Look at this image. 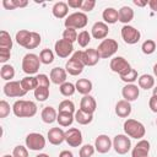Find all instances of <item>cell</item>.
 I'll return each instance as SVG.
<instances>
[{
    "label": "cell",
    "mask_w": 157,
    "mask_h": 157,
    "mask_svg": "<svg viewBox=\"0 0 157 157\" xmlns=\"http://www.w3.org/2000/svg\"><path fill=\"white\" fill-rule=\"evenodd\" d=\"M12 112L18 118H32L37 113V104L32 101L18 99L13 103Z\"/></svg>",
    "instance_id": "cell-1"
},
{
    "label": "cell",
    "mask_w": 157,
    "mask_h": 157,
    "mask_svg": "<svg viewBox=\"0 0 157 157\" xmlns=\"http://www.w3.org/2000/svg\"><path fill=\"white\" fill-rule=\"evenodd\" d=\"M123 128H124L125 135H128L131 139L141 140L146 134V129H145L144 124L135 119H126L124 121Z\"/></svg>",
    "instance_id": "cell-2"
},
{
    "label": "cell",
    "mask_w": 157,
    "mask_h": 157,
    "mask_svg": "<svg viewBox=\"0 0 157 157\" xmlns=\"http://www.w3.org/2000/svg\"><path fill=\"white\" fill-rule=\"evenodd\" d=\"M83 67H85V64L82 61V50L75 52L71 55V58L66 61V65H65L66 72H69L72 76L80 75L83 71Z\"/></svg>",
    "instance_id": "cell-3"
},
{
    "label": "cell",
    "mask_w": 157,
    "mask_h": 157,
    "mask_svg": "<svg viewBox=\"0 0 157 157\" xmlns=\"http://www.w3.org/2000/svg\"><path fill=\"white\" fill-rule=\"evenodd\" d=\"M88 22V18H87V15L85 12H74V13H70L65 21H64V25H65V28H74V29H81V28H85L86 25Z\"/></svg>",
    "instance_id": "cell-4"
},
{
    "label": "cell",
    "mask_w": 157,
    "mask_h": 157,
    "mask_svg": "<svg viewBox=\"0 0 157 157\" xmlns=\"http://www.w3.org/2000/svg\"><path fill=\"white\" fill-rule=\"evenodd\" d=\"M40 64H42L40 63V59H39V56L37 54L28 53L22 59V70L27 75L32 76L33 74H37L38 72Z\"/></svg>",
    "instance_id": "cell-5"
},
{
    "label": "cell",
    "mask_w": 157,
    "mask_h": 157,
    "mask_svg": "<svg viewBox=\"0 0 157 157\" xmlns=\"http://www.w3.org/2000/svg\"><path fill=\"white\" fill-rule=\"evenodd\" d=\"M117 50H118V42L112 38L103 39L97 48V52H98L101 59H108V58L113 56L117 53Z\"/></svg>",
    "instance_id": "cell-6"
},
{
    "label": "cell",
    "mask_w": 157,
    "mask_h": 157,
    "mask_svg": "<svg viewBox=\"0 0 157 157\" xmlns=\"http://www.w3.org/2000/svg\"><path fill=\"white\" fill-rule=\"evenodd\" d=\"M26 147L32 151H40L45 147V137L39 132H31L26 136Z\"/></svg>",
    "instance_id": "cell-7"
},
{
    "label": "cell",
    "mask_w": 157,
    "mask_h": 157,
    "mask_svg": "<svg viewBox=\"0 0 157 157\" xmlns=\"http://www.w3.org/2000/svg\"><path fill=\"white\" fill-rule=\"evenodd\" d=\"M113 147L118 155H125L131 148L130 137L125 134H119L113 139Z\"/></svg>",
    "instance_id": "cell-8"
},
{
    "label": "cell",
    "mask_w": 157,
    "mask_h": 157,
    "mask_svg": "<svg viewBox=\"0 0 157 157\" xmlns=\"http://www.w3.org/2000/svg\"><path fill=\"white\" fill-rule=\"evenodd\" d=\"M109 66H110V70L113 72L119 74V76H123V75L128 74L132 69L130 66V64L128 63V60L125 58H123V56H115V58H113L110 60Z\"/></svg>",
    "instance_id": "cell-9"
},
{
    "label": "cell",
    "mask_w": 157,
    "mask_h": 157,
    "mask_svg": "<svg viewBox=\"0 0 157 157\" xmlns=\"http://www.w3.org/2000/svg\"><path fill=\"white\" fill-rule=\"evenodd\" d=\"M121 38L128 44H136L141 38V33L135 27L130 25H124L121 27Z\"/></svg>",
    "instance_id": "cell-10"
},
{
    "label": "cell",
    "mask_w": 157,
    "mask_h": 157,
    "mask_svg": "<svg viewBox=\"0 0 157 157\" xmlns=\"http://www.w3.org/2000/svg\"><path fill=\"white\" fill-rule=\"evenodd\" d=\"M4 93L7 97H23L27 92L23 90L21 81H9L4 85Z\"/></svg>",
    "instance_id": "cell-11"
},
{
    "label": "cell",
    "mask_w": 157,
    "mask_h": 157,
    "mask_svg": "<svg viewBox=\"0 0 157 157\" xmlns=\"http://www.w3.org/2000/svg\"><path fill=\"white\" fill-rule=\"evenodd\" d=\"M54 50L59 58H69V55H71L74 52V44L64 38H61L55 42Z\"/></svg>",
    "instance_id": "cell-12"
},
{
    "label": "cell",
    "mask_w": 157,
    "mask_h": 157,
    "mask_svg": "<svg viewBox=\"0 0 157 157\" xmlns=\"http://www.w3.org/2000/svg\"><path fill=\"white\" fill-rule=\"evenodd\" d=\"M65 141L71 147H78L82 144V132L77 128H70L65 131Z\"/></svg>",
    "instance_id": "cell-13"
},
{
    "label": "cell",
    "mask_w": 157,
    "mask_h": 157,
    "mask_svg": "<svg viewBox=\"0 0 157 157\" xmlns=\"http://www.w3.org/2000/svg\"><path fill=\"white\" fill-rule=\"evenodd\" d=\"M113 147V141L110 140V137L108 135H98L96 137L94 141V148L98 153H107L110 151V148Z\"/></svg>",
    "instance_id": "cell-14"
},
{
    "label": "cell",
    "mask_w": 157,
    "mask_h": 157,
    "mask_svg": "<svg viewBox=\"0 0 157 157\" xmlns=\"http://www.w3.org/2000/svg\"><path fill=\"white\" fill-rule=\"evenodd\" d=\"M99 59L101 56L96 48H88L82 52V61L85 66H94Z\"/></svg>",
    "instance_id": "cell-15"
},
{
    "label": "cell",
    "mask_w": 157,
    "mask_h": 157,
    "mask_svg": "<svg viewBox=\"0 0 157 157\" xmlns=\"http://www.w3.org/2000/svg\"><path fill=\"white\" fill-rule=\"evenodd\" d=\"M109 33V28H108V25L99 21V22H96L92 28H91V34L94 39H105Z\"/></svg>",
    "instance_id": "cell-16"
},
{
    "label": "cell",
    "mask_w": 157,
    "mask_h": 157,
    "mask_svg": "<svg viewBox=\"0 0 157 157\" xmlns=\"http://www.w3.org/2000/svg\"><path fill=\"white\" fill-rule=\"evenodd\" d=\"M121 94L125 101L134 102L137 99V97L140 94V88L134 83H126L121 90Z\"/></svg>",
    "instance_id": "cell-17"
},
{
    "label": "cell",
    "mask_w": 157,
    "mask_h": 157,
    "mask_svg": "<svg viewBox=\"0 0 157 157\" xmlns=\"http://www.w3.org/2000/svg\"><path fill=\"white\" fill-rule=\"evenodd\" d=\"M49 142L52 145H60L65 141V131L61 129V128H52L49 131H48V135H47Z\"/></svg>",
    "instance_id": "cell-18"
},
{
    "label": "cell",
    "mask_w": 157,
    "mask_h": 157,
    "mask_svg": "<svg viewBox=\"0 0 157 157\" xmlns=\"http://www.w3.org/2000/svg\"><path fill=\"white\" fill-rule=\"evenodd\" d=\"M150 142L145 139H141L131 151V157H148Z\"/></svg>",
    "instance_id": "cell-19"
},
{
    "label": "cell",
    "mask_w": 157,
    "mask_h": 157,
    "mask_svg": "<svg viewBox=\"0 0 157 157\" xmlns=\"http://www.w3.org/2000/svg\"><path fill=\"white\" fill-rule=\"evenodd\" d=\"M96 108H97V103H96L94 97H92L91 94H86L81 98V102H80V109L81 110L90 113V114H93Z\"/></svg>",
    "instance_id": "cell-20"
},
{
    "label": "cell",
    "mask_w": 157,
    "mask_h": 157,
    "mask_svg": "<svg viewBox=\"0 0 157 157\" xmlns=\"http://www.w3.org/2000/svg\"><path fill=\"white\" fill-rule=\"evenodd\" d=\"M49 77H50V81H52L53 83L60 86V85H63L64 82H66L67 72H66V70L63 69V67H54V69H52Z\"/></svg>",
    "instance_id": "cell-21"
},
{
    "label": "cell",
    "mask_w": 157,
    "mask_h": 157,
    "mask_svg": "<svg viewBox=\"0 0 157 157\" xmlns=\"http://www.w3.org/2000/svg\"><path fill=\"white\" fill-rule=\"evenodd\" d=\"M115 114L120 118H128L131 114V104L125 99L118 101L115 104Z\"/></svg>",
    "instance_id": "cell-22"
},
{
    "label": "cell",
    "mask_w": 157,
    "mask_h": 157,
    "mask_svg": "<svg viewBox=\"0 0 157 157\" xmlns=\"http://www.w3.org/2000/svg\"><path fill=\"white\" fill-rule=\"evenodd\" d=\"M52 12H53L54 17H56V18H65V17H67V13H69L67 2H64V1L55 2L53 9H52Z\"/></svg>",
    "instance_id": "cell-23"
},
{
    "label": "cell",
    "mask_w": 157,
    "mask_h": 157,
    "mask_svg": "<svg viewBox=\"0 0 157 157\" xmlns=\"http://www.w3.org/2000/svg\"><path fill=\"white\" fill-rule=\"evenodd\" d=\"M40 118L45 123V124H52L58 118V112L55 110V108L48 105V107H44L42 113H40Z\"/></svg>",
    "instance_id": "cell-24"
},
{
    "label": "cell",
    "mask_w": 157,
    "mask_h": 157,
    "mask_svg": "<svg viewBox=\"0 0 157 157\" xmlns=\"http://www.w3.org/2000/svg\"><path fill=\"white\" fill-rule=\"evenodd\" d=\"M75 87H76V91L83 96L86 94H90V92L92 91V82L88 80V78H78L75 83Z\"/></svg>",
    "instance_id": "cell-25"
},
{
    "label": "cell",
    "mask_w": 157,
    "mask_h": 157,
    "mask_svg": "<svg viewBox=\"0 0 157 157\" xmlns=\"http://www.w3.org/2000/svg\"><path fill=\"white\" fill-rule=\"evenodd\" d=\"M102 17H103V20H104V23H108V25H113V23H115L117 21H119L118 10H115L114 7H107V9L103 11Z\"/></svg>",
    "instance_id": "cell-26"
},
{
    "label": "cell",
    "mask_w": 157,
    "mask_h": 157,
    "mask_svg": "<svg viewBox=\"0 0 157 157\" xmlns=\"http://www.w3.org/2000/svg\"><path fill=\"white\" fill-rule=\"evenodd\" d=\"M119 13V21L121 23L128 25L132 18H134V10L130 6H123L120 7V10L118 11Z\"/></svg>",
    "instance_id": "cell-27"
},
{
    "label": "cell",
    "mask_w": 157,
    "mask_h": 157,
    "mask_svg": "<svg viewBox=\"0 0 157 157\" xmlns=\"http://www.w3.org/2000/svg\"><path fill=\"white\" fill-rule=\"evenodd\" d=\"M75 120V114L72 113H66V112H59L56 121L59 123L60 126H70Z\"/></svg>",
    "instance_id": "cell-28"
},
{
    "label": "cell",
    "mask_w": 157,
    "mask_h": 157,
    "mask_svg": "<svg viewBox=\"0 0 157 157\" xmlns=\"http://www.w3.org/2000/svg\"><path fill=\"white\" fill-rule=\"evenodd\" d=\"M137 82H139V87L144 88V90H150L155 86V78L152 75H148V74L141 75L137 78Z\"/></svg>",
    "instance_id": "cell-29"
},
{
    "label": "cell",
    "mask_w": 157,
    "mask_h": 157,
    "mask_svg": "<svg viewBox=\"0 0 157 157\" xmlns=\"http://www.w3.org/2000/svg\"><path fill=\"white\" fill-rule=\"evenodd\" d=\"M75 120L80 125H87L93 120V114H90V113H86V112L78 109L75 112Z\"/></svg>",
    "instance_id": "cell-30"
},
{
    "label": "cell",
    "mask_w": 157,
    "mask_h": 157,
    "mask_svg": "<svg viewBox=\"0 0 157 157\" xmlns=\"http://www.w3.org/2000/svg\"><path fill=\"white\" fill-rule=\"evenodd\" d=\"M21 85H22L23 90L26 92H28V91L36 90L38 87V81H37V77H34V76H26L21 80Z\"/></svg>",
    "instance_id": "cell-31"
},
{
    "label": "cell",
    "mask_w": 157,
    "mask_h": 157,
    "mask_svg": "<svg viewBox=\"0 0 157 157\" xmlns=\"http://www.w3.org/2000/svg\"><path fill=\"white\" fill-rule=\"evenodd\" d=\"M0 75H1V78L5 80V81H11L15 76V69L12 65H9V64H4L1 66V70H0Z\"/></svg>",
    "instance_id": "cell-32"
},
{
    "label": "cell",
    "mask_w": 157,
    "mask_h": 157,
    "mask_svg": "<svg viewBox=\"0 0 157 157\" xmlns=\"http://www.w3.org/2000/svg\"><path fill=\"white\" fill-rule=\"evenodd\" d=\"M0 48L1 49H10L12 48V39L6 31H0Z\"/></svg>",
    "instance_id": "cell-33"
},
{
    "label": "cell",
    "mask_w": 157,
    "mask_h": 157,
    "mask_svg": "<svg viewBox=\"0 0 157 157\" xmlns=\"http://www.w3.org/2000/svg\"><path fill=\"white\" fill-rule=\"evenodd\" d=\"M29 36H31V32L29 31H27V29H20L17 33H16V42H17V44L18 45H21V47H26V44H27V42H28V39H29Z\"/></svg>",
    "instance_id": "cell-34"
},
{
    "label": "cell",
    "mask_w": 157,
    "mask_h": 157,
    "mask_svg": "<svg viewBox=\"0 0 157 157\" xmlns=\"http://www.w3.org/2000/svg\"><path fill=\"white\" fill-rule=\"evenodd\" d=\"M49 97V87H42V86H38L36 90H34V98L39 102H44L47 101Z\"/></svg>",
    "instance_id": "cell-35"
},
{
    "label": "cell",
    "mask_w": 157,
    "mask_h": 157,
    "mask_svg": "<svg viewBox=\"0 0 157 157\" xmlns=\"http://www.w3.org/2000/svg\"><path fill=\"white\" fill-rule=\"evenodd\" d=\"M40 34L37 33V32H31V36H29V39L26 44V49H34L37 48L39 44H40Z\"/></svg>",
    "instance_id": "cell-36"
},
{
    "label": "cell",
    "mask_w": 157,
    "mask_h": 157,
    "mask_svg": "<svg viewBox=\"0 0 157 157\" xmlns=\"http://www.w3.org/2000/svg\"><path fill=\"white\" fill-rule=\"evenodd\" d=\"M59 91H60V93H61L63 96H65V97H70V96H72V94L75 93L76 87H75L74 83L66 81V82H64L63 85H60Z\"/></svg>",
    "instance_id": "cell-37"
},
{
    "label": "cell",
    "mask_w": 157,
    "mask_h": 157,
    "mask_svg": "<svg viewBox=\"0 0 157 157\" xmlns=\"http://www.w3.org/2000/svg\"><path fill=\"white\" fill-rule=\"evenodd\" d=\"M39 59H40V63L42 64H45V65H49L54 61V53L50 50V49H43L39 54Z\"/></svg>",
    "instance_id": "cell-38"
},
{
    "label": "cell",
    "mask_w": 157,
    "mask_h": 157,
    "mask_svg": "<svg viewBox=\"0 0 157 157\" xmlns=\"http://www.w3.org/2000/svg\"><path fill=\"white\" fill-rule=\"evenodd\" d=\"M59 112H66V113H72L75 114V104L70 99H64L59 103Z\"/></svg>",
    "instance_id": "cell-39"
},
{
    "label": "cell",
    "mask_w": 157,
    "mask_h": 157,
    "mask_svg": "<svg viewBox=\"0 0 157 157\" xmlns=\"http://www.w3.org/2000/svg\"><path fill=\"white\" fill-rule=\"evenodd\" d=\"M141 50H142V53L146 54V55H150V54L155 53V50H156V42L152 40V39L145 40V42L142 43V45H141Z\"/></svg>",
    "instance_id": "cell-40"
},
{
    "label": "cell",
    "mask_w": 157,
    "mask_h": 157,
    "mask_svg": "<svg viewBox=\"0 0 157 157\" xmlns=\"http://www.w3.org/2000/svg\"><path fill=\"white\" fill-rule=\"evenodd\" d=\"M91 42V34L87 32V31H81L77 36V43L80 47L85 48L88 45V43Z\"/></svg>",
    "instance_id": "cell-41"
},
{
    "label": "cell",
    "mask_w": 157,
    "mask_h": 157,
    "mask_svg": "<svg viewBox=\"0 0 157 157\" xmlns=\"http://www.w3.org/2000/svg\"><path fill=\"white\" fill-rule=\"evenodd\" d=\"M77 36L78 34H77L76 29H74V28H65L64 32H63V38L69 40V42H71V43L77 40Z\"/></svg>",
    "instance_id": "cell-42"
},
{
    "label": "cell",
    "mask_w": 157,
    "mask_h": 157,
    "mask_svg": "<svg viewBox=\"0 0 157 157\" xmlns=\"http://www.w3.org/2000/svg\"><path fill=\"white\" fill-rule=\"evenodd\" d=\"M94 151H96L94 146L87 144V145H83V146L80 148L78 155H80V157H92L93 153H94Z\"/></svg>",
    "instance_id": "cell-43"
},
{
    "label": "cell",
    "mask_w": 157,
    "mask_h": 157,
    "mask_svg": "<svg viewBox=\"0 0 157 157\" xmlns=\"http://www.w3.org/2000/svg\"><path fill=\"white\" fill-rule=\"evenodd\" d=\"M120 80L124 81V82H126V83H132L135 80H137V71L135 69H131L128 74L120 76Z\"/></svg>",
    "instance_id": "cell-44"
},
{
    "label": "cell",
    "mask_w": 157,
    "mask_h": 157,
    "mask_svg": "<svg viewBox=\"0 0 157 157\" xmlns=\"http://www.w3.org/2000/svg\"><path fill=\"white\" fill-rule=\"evenodd\" d=\"M12 156L13 157H28V150L27 147L22 145H17L12 151Z\"/></svg>",
    "instance_id": "cell-45"
},
{
    "label": "cell",
    "mask_w": 157,
    "mask_h": 157,
    "mask_svg": "<svg viewBox=\"0 0 157 157\" xmlns=\"http://www.w3.org/2000/svg\"><path fill=\"white\" fill-rule=\"evenodd\" d=\"M9 114H10V104L5 99H1L0 101V118H6Z\"/></svg>",
    "instance_id": "cell-46"
},
{
    "label": "cell",
    "mask_w": 157,
    "mask_h": 157,
    "mask_svg": "<svg viewBox=\"0 0 157 157\" xmlns=\"http://www.w3.org/2000/svg\"><path fill=\"white\" fill-rule=\"evenodd\" d=\"M36 77L38 81V86H42V87H49L50 86V78L45 74H38Z\"/></svg>",
    "instance_id": "cell-47"
},
{
    "label": "cell",
    "mask_w": 157,
    "mask_h": 157,
    "mask_svg": "<svg viewBox=\"0 0 157 157\" xmlns=\"http://www.w3.org/2000/svg\"><path fill=\"white\" fill-rule=\"evenodd\" d=\"M94 6H96V1L94 0H83L81 10L83 12H90V11H92L94 9Z\"/></svg>",
    "instance_id": "cell-48"
},
{
    "label": "cell",
    "mask_w": 157,
    "mask_h": 157,
    "mask_svg": "<svg viewBox=\"0 0 157 157\" xmlns=\"http://www.w3.org/2000/svg\"><path fill=\"white\" fill-rule=\"evenodd\" d=\"M11 56V50L10 49H1L0 48V61L4 64L6 63Z\"/></svg>",
    "instance_id": "cell-49"
},
{
    "label": "cell",
    "mask_w": 157,
    "mask_h": 157,
    "mask_svg": "<svg viewBox=\"0 0 157 157\" xmlns=\"http://www.w3.org/2000/svg\"><path fill=\"white\" fill-rule=\"evenodd\" d=\"M148 107L153 113H157V96L152 94V97L148 101Z\"/></svg>",
    "instance_id": "cell-50"
},
{
    "label": "cell",
    "mask_w": 157,
    "mask_h": 157,
    "mask_svg": "<svg viewBox=\"0 0 157 157\" xmlns=\"http://www.w3.org/2000/svg\"><path fill=\"white\" fill-rule=\"evenodd\" d=\"M83 0H69L67 1V6L72 7V9H81Z\"/></svg>",
    "instance_id": "cell-51"
},
{
    "label": "cell",
    "mask_w": 157,
    "mask_h": 157,
    "mask_svg": "<svg viewBox=\"0 0 157 157\" xmlns=\"http://www.w3.org/2000/svg\"><path fill=\"white\" fill-rule=\"evenodd\" d=\"M2 6L6 10H15L16 9V5H15L13 0H2Z\"/></svg>",
    "instance_id": "cell-52"
},
{
    "label": "cell",
    "mask_w": 157,
    "mask_h": 157,
    "mask_svg": "<svg viewBox=\"0 0 157 157\" xmlns=\"http://www.w3.org/2000/svg\"><path fill=\"white\" fill-rule=\"evenodd\" d=\"M59 157H74V155H72L71 151H69V150H64V151H61V152L59 153Z\"/></svg>",
    "instance_id": "cell-53"
},
{
    "label": "cell",
    "mask_w": 157,
    "mask_h": 157,
    "mask_svg": "<svg viewBox=\"0 0 157 157\" xmlns=\"http://www.w3.org/2000/svg\"><path fill=\"white\" fill-rule=\"evenodd\" d=\"M134 2V5H136V6H140V7H144V6H146V5H148V1H141V0H134L132 1Z\"/></svg>",
    "instance_id": "cell-54"
},
{
    "label": "cell",
    "mask_w": 157,
    "mask_h": 157,
    "mask_svg": "<svg viewBox=\"0 0 157 157\" xmlns=\"http://www.w3.org/2000/svg\"><path fill=\"white\" fill-rule=\"evenodd\" d=\"M148 6H150L151 10H153V11L157 12V0H150L148 1Z\"/></svg>",
    "instance_id": "cell-55"
},
{
    "label": "cell",
    "mask_w": 157,
    "mask_h": 157,
    "mask_svg": "<svg viewBox=\"0 0 157 157\" xmlns=\"http://www.w3.org/2000/svg\"><path fill=\"white\" fill-rule=\"evenodd\" d=\"M153 75L157 77V63L153 65Z\"/></svg>",
    "instance_id": "cell-56"
},
{
    "label": "cell",
    "mask_w": 157,
    "mask_h": 157,
    "mask_svg": "<svg viewBox=\"0 0 157 157\" xmlns=\"http://www.w3.org/2000/svg\"><path fill=\"white\" fill-rule=\"evenodd\" d=\"M36 157H49L47 153H39L38 156H36Z\"/></svg>",
    "instance_id": "cell-57"
},
{
    "label": "cell",
    "mask_w": 157,
    "mask_h": 157,
    "mask_svg": "<svg viewBox=\"0 0 157 157\" xmlns=\"http://www.w3.org/2000/svg\"><path fill=\"white\" fill-rule=\"evenodd\" d=\"M153 94H155V96H157V86L153 88Z\"/></svg>",
    "instance_id": "cell-58"
},
{
    "label": "cell",
    "mask_w": 157,
    "mask_h": 157,
    "mask_svg": "<svg viewBox=\"0 0 157 157\" xmlns=\"http://www.w3.org/2000/svg\"><path fill=\"white\" fill-rule=\"evenodd\" d=\"M2 157H13V156H10V155H4Z\"/></svg>",
    "instance_id": "cell-59"
},
{
    "label": "cell",
    "mask_w": 157,
    "mask_h": 157,
    "mask_svg": "<svg viewBox=\"0 0 157 157\" xmlns=\"http://www.w3.org/2000/svg\"><path fill=\"white\" fill-rule=\"evenodd\" d=\"M156 125H157V119H156Z\"/></svg>",
    "instance_id": "cell-60"
}]
</instances>
